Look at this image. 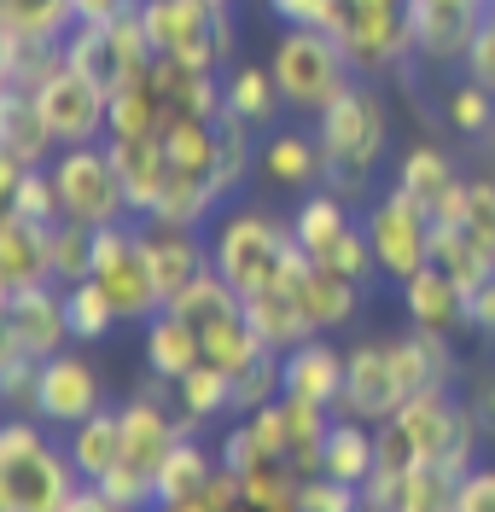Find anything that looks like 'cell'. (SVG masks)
<instances>
[{
    "label": "cell",
    "mask_w": 495,
    "mask_h": 512,
    "mask_svg": "<svg viewBox=\"0 0 495 512\" xmlns=\"http://www.w3.org/2000/svg\"><path fill=\"white\" fill-rule=\"evenodd\" d=\"M315 123V140H321V152H327V187L338 198H367L373 192V175L385 169L391 158V99L379 82H367L356 76L344 94L332 99L321 117H309Z\"/></svg>",
    "instance_id": "obj_1"
},
{
    "label": "cell",
    "mask_w": 495,
    "mask_h": 512,
    "mask_svg": "<svg viewBox=\"0 0 495 512\" xmlns=\"http://www.w3.org/2000/svg\"><path fill=\"white\" fill-rule=\"evenodd\" d=\"M210 268L239 297H263V291L297 286L309 256L292 239V222H274L268 210H228L210 227Z\"/></svg>",
    "instance_id": "obj_2"
},
{
    "label": "cell",
    "mask_w": 495,
    "mask_h": 512,
    "mask_svg": "<svg viewBox=\"0 0 495 512\" xmlns=\"http://www.w3.org/2000/svg\"><path fill=\"white\" fill-rule=\"evenodd\" d=\"M82 489V472L70 448L47 437L35 414L0 425V512H65Z\"/></svg>",
    "instance_id": "obj_3"
},
{
    "label": "cell",
    "mask_w": 495,
    "mask_h": 512,
    "mask_svg": "<svg viewBox=\"0 0 495 512\" xmlns=\"http://www.w3.org/2000/svg\"><path fill=\"white\" fill-rule=\"evenodd\" d=\"M140 24H146L152 53L169 64L228 70L233 53H239L233 6H210V0H140Z\"/></svg>",
    "instance_id": "obj_4"
},
{
    "label": "cell",
    "mask_w": 495,
    "mask_h": 512,
    "mask_svg": "<svg viewBox=\"0 0 495 512\" xmlns=\"http://www.w3.org/2000/svg\"><path fill=\"white\" fill-rule=\"evenodd\" d=\"M268 70H274L292 117H321L332 99L356 82L338 35L327 30H286L274 41V53H268Z\"/></svg>",
    "instance_id": "obj_5"
},
{
    "label": "cell",
    "mask_w": 495,
    "mask_h": 512,
    "mask_svg": "<svg viewBox=\"0 0 495 512\" xmlns=\"http://www.w3.org/2000/svg\"><path fill=\"white\" fill-rule=\"evenodd\" d=\"M396 425H402V437L414 443L420 454V466H449V472H472V460H478V425L466 414V402L455 396V384H431V390H414L402 408H396Z\"/></svg>",
    "instance_id": "obj_6"
},
{
    "label": "cell",
    "mask_w": 495,
    "mask_h": 512,
    "mask_svg": "<svg viewBox=\"0 0 495 512\" xmlns=\"http://www.w3.org/2000/svg\"><path fill=\"white\" fill-rule=\"evenodd\" d=\"M88 280H99V291L111 297L117 320H129V326H146V320L164 309L158 280H152V256H146V227H140V216L94 227V274Z\"/></svg>",
    "instance_id": "obj_7"
},
{
    "label": "cell",
    "mask_w": 495,
    "mask_h": 512,
    "mask_svg": "<svg viewBox=\"0 0 495 512\" xmlns=\"http://www.w3.org/2000/svg\"><path fill=\"white\" fill-rule=\"evenodd\" d=\"M53 181H59V198H65V216L82 227H111L129 222V192H123V175L111 163V146H65L53 158Z\"/></svg>",
    "instance_id": "obj_8"
},
{
    "label": "cell",
    "mask_w": 495,
    "mask_h": 512,
    "mask_svg": "<svg viewBox=\"0 0 495 512\" xmlns=\"http://www.w3.org/2000/svg\"><path fill=\"white\" fill-rule=\"evenodd\" d=\"M362 227H367V245H373V262L385 280H408L431 262V210L414 204L408 192H379L362 204Z\"/></svg>",
    "instance_id": "obj_9"
},
{
    "label": "cell",
    "mask_w": 495,
    "mask_h": 512,
    "mask_svg": "<svg viewBox=\"0 0 495 512\" xmlns=\"http://www.w3.org/2000/svg\"><path fill=\"white\" fill-rule=\"evenodd\" d=\"M30 94L41 99V111H47V123L59 134V146H99L111 134V88H99L82 64L59 59Z\"/></svg>",
    "instance_id": "obj_10"
},
{
    "label": "cell",
    "mask_w": 495,
    "mask_h": 512,
    "mask_svg": "<svg viewBox=\"0 0 495 512\" xmlns=\"http://www.w3.org/2000/svg\"><path fill=\"white\" fill-rule=\"evenodd\" d=\"M484 12H490V0H402L408 47L426 64V76L431 70H461L478 30H484Z\"/></svg>",
    "instance_id": "obj_11"
},
{
    "label": "cell",
    "mask_w": 495,
    "mask_h": 512,
    "mask_svg": "<svg viewBox=\"0 0 495 512\" xmlns=\"http://www.w3.org/2000/svg\"><path fill=\"white\" fill-rule=\"evenodd\" d=\"M65 59L82 64L99 88L117 94V88H123L129 76H140L158 53H152V41H146L140 6H134V12H117V18H105V24H76L70 41H65Z\"/></svg>",
    "instance_id": "obj_12"
},
{
    "label": "cell",
    "mask_w": 495,
    "mask_h": 512,
    "mask_svg": "<svg viewBox=\"0 0 495 512\" xmlns=\"http://www.w3.org/2000/svg\"><path fill=\"white\" fill-rule=\"evenodd\" d=\"M408 402V390L396 379L391 361V338H362L350 361H344V396H338V414L362 419V425H385Z\"/></svg>",
    "instance_id": "obj_13"
},
{
    "label": "cell",
    "mask_w": 495,
    "mask_h": 512,
    "mask_svg": "<svg viewBox=\"0 0 495 512\" xmlns=\"http://www.w3.org/2000/svg\"><path fill=\"white\" fill-rule=\"evenodd\" d=\"M338 47H344L350 70L367 82H385L402 59H414L402 6H350V24L338 35Z\"/></svg>",
    "instance_id": "obj_14"
},
{
    "label": "cell",
    "mask_w": 495,
    "mask_h": 512,
    "mask_svg": "<svg viewBox=\"0 0 495 512\" xmlns=\"http://www.w3.org/2000/svg\"><path fill=\"white\" fill-rule=\"evenodd\" d=\"M396 192H408L414 204H426L431 222H461V198H466V175L455 169V158L420 134V140H408V152L396 158Z\"/></svg>",
    "instance_id": "obj_15"
},
{
    "label": "cell",
    "mask_w": 495,
    "mask_h": 512,
    "mask_svg": "<svg viewBox=\"0 0 495 512\" xmlns=\"http://www.w3.org/2000/svg\"><path fill=\"white\" fill-rule=\"evenodd\" d=\"M105 408V384H99L94 361H82V355H47L41 361V379H35V419L41 425H82L88 414Z\"/></svg>",
    "instance_id": "obj_16"
},
{
    "label": "cell",
    "mask_w": 495,
    "mask_h": 512,
    "mask_svg": "<svg viewBox=\"0 0 495 512\" xmlns=\"http://www.w3.org/2000/svg\"><path fill=\"white\" fill-rule=\"evenodd\" d=\"M0 338L30 350L35 361L59 355L76 338L70 332V315H65V291L59 286H35V291H6L0 297Z\"/></svg>",
    "instance_id": "obj_17"
},
{
    "label": "cell",
    "mask_w": 495,
    "mask_h": 512,
    "mask_svg": "<svg viewBox=\"0 0 495 512\" xmlns=\"http://www.w3.org/2000/svg\"><path fill=\"white\" fill-rule=\"evenodd\" d=\"M257 175L274 192H321L327 187V152L315 140V123H280L257 140Z\"/></svg>",
    "instance_id": "obj_18"
},
{
    "label": "cell",
    "mask_w": 495,
    "mask_h": 512,
    "mask_svg": "<svg viewBox=\"0 0 495 512\" xmlns=\"http://www.w3.org/2000/svg\"><path fill=\"white\" fill-rule=\"evenodd\" d=\"M105 146H111V163H117V175H123L129 210L140 222L158 216V204H164V192H169L164 134H117V140H105Z\"/></svg>",
    "instance_id": "obj_19"
},
{
    "label": "cell",
    "mask_w": 495,
    "mask_h": 512,
    "mask_svg": "<svg viewBox=\"0 0 495 512\" xmlns=\"http://www.w3.org/2000/svg\"><path fill=\"white\" fill-rule=\"evenodd\" d=\"M140 227H146V256H152V280H158L164 303H175L198 274H210V239H198V227H175V222H140Z\"/></svg>",
    "instance_id": "obj_20"
},
{
    "label": "cell",
    "mask_w": 495,
    "mask_h": 512,
    "mask_svg": "<svg viewBox=\"0 0 495 512\" xmlns=\"http://www.w3.org/2000/svg\"><path fill=\"white\" fill-rule=\"evenodd\" d=\"M35 286H53V227L6 210L0 216V291Z\"/></svg>",
    "instance_id": "obj_21"
},
{
    "label": "cell",
    "mask_w": 495,
    "mask_h": 512,
    "mask_svg": "<svg viewBox=\"0 0 495 512\" xmlns=\"http://www.w3.org/2000/svg\"><path fill=\"white\" fill-rule=\"evenodd\" d=\"M396 297H402L408 326H420V332H443V338L472 332V326H466V291L455 286L437 262H426L420 274H408V280L396 286Z\"/></svg>",
    "instance_id": "obj_22"
},
{
    "label": "cell",
    "mask_w": 495,
    "mask_h": 512,
    "mask_svg": "<svg viewBox=\"0 0 495 512\" xmlns=\"http://www.w3.org/2000/svg\"><path fill=\"white\" fill-rule=\"evenodd\" d=\"M0 152H12L18 163H53L65 146H59V134L47 123V111H41V99L30 88H0Z\"/></svg>",
    "instance_id": "obj_23"
},
{
    "label": "cell",
    "mask_w": 495,
    "mask_h": 512,
    "mask_svg": "<svg viewBox=\"0 0 495 512\" xmlns=\"http://www.w3.org/2000/svg\"><path fill=\"white\" fill-rule=\"evenodd\" d=\"M297 303H303V315H309V326L327 338V332H344L350 320L362 315V291L356 280H344L338 268H321V262H309L303 274H297Z\"/></svg>",
    "instance_id": "obj_24"
},
{
    "label": "cell",
    "mask_w": 495,
    "mask_h": 512,
    "mask_svg": "<svg viewBox=\"0 0 495 512\" xmlns=\"http://www.w3.org/2000/svg\"><path fill=\"white\" fill-rule=\"evenodd\" d=\"M280 361H286V396L321 402V408L338 414V396H344V361H350V350H338V344H327V338H309V344L286 350Z\"/></svg>",
    "instance_id": "obj_25"
},
{
    "label": "cell",
    "mask_w": 495,
    "mask_h": 512,
    "mask_svg": "<svg viewBox=\"0 0 495 512\" xmlns=\"http://www.w3.org/2000/svg\"><path fill=\"white\" fill-rule=\"evenodd\" d=\"M222 99H228V111L239 117V123L251 128H280V117H286V94H280V82H274V70L263 64H245L233 59L228 70H222Z\"/></svg>",
    "instance_id": "obj_26"
},
{
    "label": "cell",
    "mask_w": 495,
    "mask_h": 512,
    "mask_svg": "<svg viewBox=\"0 0 495 512\" xmlns=\"http://www.w3.org/2000/svg\"><path fill=\"white\" fill-rule=\"evenodd\" d=\"M356 222H362V216L350 210V198H338L332 187H321V192H303V204L292 210V239L303 245L309 262H332L338 239Z\"/></svg>",
    "instance_id": "obj_27"
},
{
    "label": "cell",
    "mask_w": 495,
    "mask_h": 512,
    "mask_svg": "<svg viewBox=\"0 0 495 512\" xmlns=\"http://www.w3.org/2000/svg\"><path fill=\"white\" fill-rule=\"evenodd\" d=\"M70 460H76V472H82V483H105L117 466H123V408H99V414H88L82 425H70Z\"/></svg>",
    "instance_id": "obj_28"
},
{
    "label": "cell",
    "mask_w": 495,
    "mask_h": 512,
    "mask_svg": "<svg viewBox=\"0 0 495 512\" xmlns=\"http://www.w3.org/2000/svg\"><path fill=\"white\" fill-rule=\"evenodd\" d=\"M140 332H146V344H140V350H146V373H152V379L175 384V379H187L198 361H204V338H198L175 309H158Z\"/></svg>",
    "instance_id": "obj_29"
},
{
    "label": "cell",
    "mask_w": 495,
    "mask_h": 512,
    "mask_svg": "<svg viewBox=\"0 0 495 512\" xmlns=\"http://www.w3.org/2000/svg\"><path fill=\"white\" fill-rule=\"evenodd\" d=\"M175 408H181V437H204L216 414H233V373L216 361H198L187 379H175Z\"/></svg>",
    "instance_id": "obj_30"
},
{
    "label": "cell",
    "mask_w": 495,
    "mask_h": 512,
    "mask_svg": "<svg viewBox=\"0 0 495 512\" xmlns=\"http://www.w3.org/2000/svg\"><path fill=\"white\" fill-rule=\"evenodd\" d=\"M373 460H379V425H362V419H332L327 431V448H321V472L338 483H356L367 489L373 478Z\"/></svg>",
    "instance_id": "obj_31"
},
{
    "label": "cell",
    "mask_w": 495,
    "mask_h": 512,
    "mask_svg": "<svg viewBox=\"0 0 495 512\" xmlns=\"http://www.w3.org/2000/svg\"><path fill=\"white\" fill-rule=\"evenodd\" d=\"M245 315H251L257 338H263L274 355H286V350H297V344H309V338H321V332L309 326V315H303V303H297L292 286L263 291V297H245Z\"/></svg>",
    "instance_id": "obj_32"
},
{
    "label": "cell",
    "mask_w": 495,
    "mask_h": 512,
    "mask_svg": "<svg viewBox=\"0 0 495 512\" xmlns=\"http://www.w3.org/2000/svg\"><path fill=\"white\" fill-rule=\"evenodd\" d=\"M152 64L111 94V134L105 140H117V134H164L169 128V105H164V88H158V70Z\"/></svg>",
    "instance_id": "obj_33"
},
{
    "label": "cell",
    "mask_w": 495,
    "mask_h": 512,
    "mask_svg": "<svg viewBox=\"0 0 495 512\" xmlns=\"http://www.w3.org/2000/svg\"><path fill=\"white\" fill-rule=\"evenodd\" d=\"M222 454L204 443V437H181L169 448V460L158 466V507H181V501H198L204 483L216 478Z\"/></svg>",
    "instance_id": "obj_34"
},
{
    "label": "cell",
    "mask_w": 495,
    "mask_h": 512,
    "mask_svg": "<svg viewBox=\"0 0 495 512\" xmlns=\"http://www.w3.org/2000/svg\"><path fill=\"white\" fill-rule=\"evenodd\" d=\"M431 262H437V268H443V274L466 291V297H472V291L495 274V256L484 251V245H478L461 222H431Z\"/></svg>",
    "instance_id": "obj_35"
},
{
    "label": "cell",
    "mask_w": 495,
    "mask_h": 512,
    "mask_svg": "<svg viewBox=\"0 0 495 512\" xmlns=\"http://www.w3.org/2000/svg\"><path fill=\"white\" fill-rule=\"evenodd\" d=\"M0 30L41 47H65L76 30V0H0Z\"/></svg>",
    "instance_id": "obj_36"
},
{
    "label": "cell",
    "mask_w": 495,
    "mask_h": 512,
    "mask_svg": "<svg viewBox=\"0 0 495 512\" xmlns=\"http://www.w3.org/2000/svg\"><path fill=\"white\" fill-rule=\"evenodd\" d=\"M437 111H443V128H449L455 140H484L490 123H495V94L461 70V76L443 88V105H437Z\"/></svg>",
    "instance_id": "obj_37"
},
{
    "label": "cell",
    "mask_w": 495,
    "mask_h": 512,
    "mask_svg": "<svg viewBox=\"0 0 495 512\" xmlns=\"http://www.w3.org/2000/svg\"><path fill=\"white\" fill-rule=\"evenodd\" d=\"M6 210H18V216H30V222H41V227L65 222V198H59V181H53V163L24 169V181L6 192Z\"/></svg>",
    "instance_id": "obj_38"
},
{
    "label": "cell",
    "mask_w": 495,
    "mask_h": 512,
    "mask_svg": "<svg viewBox=\"0 0 495 512\" xmlns=\"http://www.w3.org/2000/svg\"><path fill=\"white\" fill-rule=\"evenodd\" d=\"M455 495H461V472L449 466H414L402 495H396V512H455Z\"/></svg>",
    "instance_id": "obj_39"
},
{
    "label": "cell",
    "mask_w": 495,
    "mask_h": 512,
    "mask_svg": "<svg viewBox=\"0 0 495 512\" xmlns=\"http://www.w3.org/2000/svg\"><path fill=\"white\" fill-rule=\"evenodd\" d=\"M65 315H70V332H76L82 344L111 338V326H117V309H111V297L99 291V280H76V286H65Z\"/></svg>",
    "instance_id": "obj_40"
},
{
    "label": "cell",
    "mask_w": 495,
    "mask_h": 512,
    "mask_svg": "<svg viewBox=\"0 0 495 512\" xmlns=\"http://www.w3.org/2000/svg\"><path fill=\"white\" fill-rule=\"evenodd\" d=\"M88 274H94V227L65 216V222L53 227V286L65 291L76 280H88Z\"/></svg>",
    "instance_id": "obj_41"
},
{
    "label": "cell",
    "mask_w": 495,
    "mask_h": 512,
    "mask_svg": "<svg viewBox=\"0 0 495 512\" xmlns=\"http://www.w3.org/2000/svg\"><path fill=\"white\" fill-rule=\"evenodd\" d=\"M286 396V361L268 350L263 361H251L239 379H233V414H257V408H268V402H280Z\"/></svg>",
    "instance_id": "obj_42"
},
{
    "label": "cell",
    "mask_w": 495,
    "mask_h": 512,
    "mask_svg": "<svg viewBox=\"0 0 495 512\" xmlns=\"http://www.w3.org/2000/svg\"><path fill=\"white\" fill-rule=\"evenodd\" d=\"M268 12L286 24V30H327V35H344L350 24V0H263Z\"/></svg>",
    "instance_id": "obj_43"
},
{
    "label": "cell",
    "mask_w": 495,
    "mask_h": 512,
    "mask_svg": "<svg viewBox=\"0 0 495 512\" xmlns=\"http://www.w3.org/2000/svg\"><path fill=\"white\" fill-rule=\"evenodd\" d=\"M461 402H466V414H472V425H478L484 448H495V355H484V361L466 367Z\"/></svg>",
    "instance_id": "obj_44"
},
{
    "label": "cell",
    "mask_w": 495,
    "mask_h": 512,
    "mask_svg": "<svg viewBox=\"0 0 495 512\" xmlns=\"http://www.w3.org/2000/svg\"><path fill=\"white\" fill-rule=\"evenodd\" d=\"M461 227L495 256V175L490 169H478V175H466V198H461Z\"/></svg>",
    "instance_id": "obj_45"
},
{
    "label": "cell",
    "mask_w": 495,
    "mask_h": 512,
    "mask_svg": "<svg viewBox=\"0 0 495 512\" xmlns=\"http://www.w3.org/2000/svg\"><path fill=\"white\" fill-rule=\"evenodd\" d=\"M216 454H222V466H228V472H239V478H251V472H263V466H274V454H268L263 431H257L251 419H239V425H228V437L216 443Z\"/></svg>",
    "instance_id": "obj_46"
},
{
    "label": "cell",
    "mask_w": 495,
    "mask_h": 512,
    "mask_svg": "<svg viewBox=\"0 0 495 512\" xmlns=\"http://www.w3.org/2000/svg\"><path fill=\"white\" fill-rule=\"evenodd\" d=\"M362 507V489L356 483H338L327 472L303 478V512H356Z\"/></svg>",
    "instance_id": "obj_47"
},
{
    "label": "cell",
    "mask_w": 495,
    "mask_h": 512,
    "mask_svg": "<svg viewBox=\"0 0 495 512\" xmlns=\"http://www.w3.org/2000/svg\"><path fill=\"white\" fill-rule=\"evenodd\" d=\"M455 512H495V460H490V466H472V472H461Z\"/></svg>",
    "instance_id": "obj_48"
},
{
    "label": "cell",
    "mask_w": 495,
    "mask_h": 512,
    "mask_svg": "<svg viewBox=\"0 0 495 512\" xmlns=\"http://www.w3.org/2000/svg\"><path fill=\"white\" fill-rule=\"evenodd\" d=\"M472 82H484L495 94V6L484 12V30H478V41H472V53H466V64H461Z\"/></svg>",
    "instance_id": "obj_49"
},
{
    "label": "cell",
    "mask_w": 495,
    "mask_h": 512,
    "mask_svg": "<svg viewBox=\"0 0 495 512\" xmlns=\"http://www.w3.org/2000/svg\"><path fill=\"white\" fill-rule=\"evenodd\" d=\"M466 326H472V332H478V338L495 350V274L472 291V297H466Z\"/></svg>",
    "instance_id": "obj_50"
},
{
    "label": "cell",
    "mask_w": 495,
    "mask_h": 512,
    "mask_svg": "<svg viewBox=\"0 0 495 512\" xmlns=\"http://www.w3.org/2000/svg\"><path fill=\"white\" fill-rule=\"evenodd\" d=\"M140 0H76V24H105L117 12H134Z\"/></svg>",
    "instance_id": "obj_51"
},
{
    "label": "cell",
    "mask_w": 495,
    "mask_h": 512,
    "mask_svg": "<svg viewBox=\"0 0 495 512\" xmlns=\"http://www.w3.org/2000/svg\"><path fill=\"white\" fill-rule=\"evenodd\" d=\"M65 512H129V507H117V501H111L99 483H82V489L70 495V507H65Z\"/></svg>",
    "instance_id": "obj_52"
},
{
    "label": "cell",
    "mask_w": 495,
    "mask_h": 512,
    "mask_svg": "<svg viewBox=\"0 0 495 512\" xmlns=\"http://www.w3.org/2000/svg\"><path fill=\"white\" fill-rule=\"evenodd\" d=\"M478 163H484V169H490V175H495V123H490V134L478 140Z\"/></svg>",
    "instance_id": "obj_53"
},
{
    "label": "cell",
    "mask_w": 495,
    "mask_h": 512,
    "mask_svg": "<svg viewBox=\"0 0 495 512\" xmlns=\"http://www.w3.org/2000/svg\"><path fill=\"white\" fill-rule=\"evenodd\" d=\"M356 512H396V507H391V501H373V495H362V507H356Z\"/></svg>",
    "instance_id": "obj_54"
},
{
    "label": "cell",
    "mask_w": 495,
    "mask_h": 512,
    "mask_svg": "<svg viewBox=\"0 0 495 512\" xmlns=\"http://www.w3.org/2000/svg\"><path fill=\"white\" fill-rule=\"evenodd\" d=\"M152 512H210L204 501H181V507H152Z\"/></svg>",
    "instance_id": "obj_55"
},
{
    "label": "cell",
    "mask_w": 495,
    "mask_h": 512,
    "mask_svg": "<svg viewBox=\"0 0 495 512\" xmlns=\"http://www.w3.org/2000/svg\"><path fill=\"white\" fill-rule=\"evenodd\" d=\"M210 6H233V0H210Z\"/></svg>",
    "instance_id": "obj_56"
},
{
    "label": "cell",
    "mask_w": 495,
    "mask_h": 512,
    "mask_svg": "<svg viewBox=\"0 0 495 512\" xmlns=\"http://www.w3.org/2000/svg\"><path fill=\"white\" fill-rule=\"evenodd\" d=\"M233 512H257V507H233Z\"/></svg>",
    "instance_id": "obj_57"
},
{
    "label": "cell",
    "mask_w": 495,
    "mask_h": 512,
    "mask_svg": "<svg viewBox=\"0 0 495 512\" xmlns=\"http://www.w3.org/2000/svg\"><path fill=\"white\" fill-rule=\"evenodd\" d=\"M490 6H495V0H490Z\"/></svg>",
    "instance_id": "obj_58"
}]
</instances>
